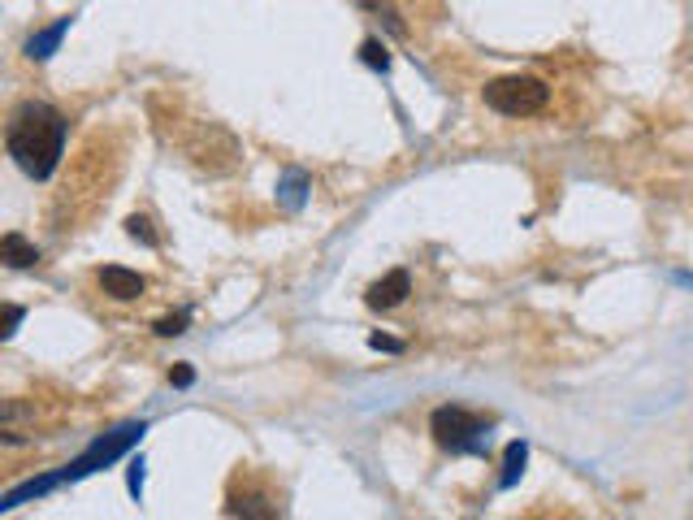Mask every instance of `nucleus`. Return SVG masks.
Returning <instances> with one entry per match:
<instances>
[{"mask_svg":"<svg viewBox=\"0 0 693 520\" xmlns=\"http://www.w3.org/2000/svg\"><path fill=\"white\" fill-rule=\"evenodd\" d=\"M5 148L18 161L22 174L48 178L65 156V117L44 100L18 104L9 117V130H5Z\"/></svg>","mask_w":693,"mask_h":520,"instance_id":"obj_1","label":"nucleus"},{"mask_svg":"<svg viewBox=\"0 0 693 520\" xmlns=\"http://www.w3.org/2000/svg\"><path fill=\"white\" fill-rule=\"evenodd\" d=\"M481 96H486L490 109L503 113V117H533V113L546 109L551 87L533 74H512V78H494V83H486Z\"/></svg>","mask_w":693,"mask_h":520,"instance_id":"obj_2","label":"nucleus"},{"mask_svg":"<svg viewBox=\"0 0 693 520\" xmlns=\"http://www.w3.org/2000/svg\"><path fill=\"white\" fill-rule=\"evenodd\" d=\"M429 429H434L438 447H447V451H486L481 447V434L490 429V421L477 412H468V408L447 403V408H438L429 416Z\"/></svg>","mask_w":693,"mask_h":520,"instance_id":"obj_3","label":"nucleus"},{"mask_svg":"<svg viewBox=\"0 0 693 520\" xmlns=\"http://www.w3.org/2000/svg\"><path fill=\"white\" fill-rule=\"evenodd\" d=\"M143 429L148 425H122L117 429V434H104V438H96L91 442V447L78 455V460L70 464V468H61V481H78V477H87V473H96V468H104V464H113L117 455H126L130 447H135V442L143 438Z\"/></svg>","mask_w":693,"mask_h":520,"instance_id":"obj_4","label":"nucleus"},{"mask_svg":"<svg viewBox=\"0 0 693 520\" xmlns=\"http://www.w3.org/2000/svg\"><path fill=\"white\" fill-rule=\"evenodd\" d=\"M412 295V278H408V269H390L386 278H377L369 291H364V304H369L373 312H390V308H399L403 299Z\"/></svg>","mask_w":693,"mask_h":520,"instance_id":"obj_5","label":"nucleus"},{"mask_svg":"<svg viewBox=\"0 0 693 520\" xmlns=\"http://www.w3.org/2000/svg\"><path fill=\"white\" fill-rule=\"evenodd\" d=\"M96 282H100V291L117 299V304H135V299L148 291V278H139L135 269H122V265H104L96 273Z\"/></svg>","mask_w":693,"mask_h":520,"instance_id":"obj_6","label":"nucleus"},{"mask_svg":"<svg viewBox=\"0 0 693 520\" xmlns=\"http://www.w3.org/2000/svg\"><path fill=\"white\" fill-rule=\"evenodd\" d=\"M0 260H5L9 269H31L35 260H39V247H35V243H26L18 230H9L5 239H0Z\"/></svg>","mask_w":693,"mask_h":520,"instance_id":"obj_7","label":"nucleus"},{"mask_svg":"<svg viewBox=\"0 0 693 520\" xmlns=\"http://www.w3.org/2000/svg\"><path fill=\"white\" fill-rule=\"evenodd\" d=\"M65 31H70V18H61L57 26H48V31H44V35H35V39H31V57H35V61H44V57H52V48H57V44H61V35H65Z\"/></svg>","mask_w":693,"mask_h":520,"instance_id":"obj_8","label":"nucleus"},{"mask_svg":"<svg viewBox=\"0 0 693 520\" xmlns=\"http://www.w3.org/2000/svg\"><path fill=\"white\" fill-rule=\"evenodd\" d=\"M525 460H529V447L525 442H512V447H507V468H503L499 486H516V477L525 473Z\"/></svg>","mask_w":693,"mask_h":520,"instance_id":"obj_9","label":"nucleus"},{"mask_svg":"<svg viewBox=\"0 0 693 520\" xmlns=\"http://www.w3.org/2000/svg\"><path fill=\"white\" fill-rule=\"evenodd\" d=\"M126 234H130V239H139V243H148V247H156V230H152L148 217H130L126 221Z\"/></svg>","mask_w":693,"mask_h":520,"instance_id":"obj_10","label":"nucleus"},{"mask_svg":"<svg viewBox=\"0 0 693 520\" xmlns=\"http://www.w3.org/2000/svg\"><path fill=\"white\" fill-rule=\"evenodd\" d=\"M360 57L373 65V70H390V57H386V48L377 44V39H364V48H360Z\"/></svg>","mask_w":693,"mask_h":520,"instance_id":"obj_11","label":"nucleus"},{"mask_svg":"<svg viewBox=\"0 0 693 520\" xmlns=\"http://www.w3.org/2000/svg\"><path fill=\"white\" fill-rule=\"evenodd\" d=\"M187 312H174V317H161V321H156V334H161V338H174V334H182V330H187Z\"/></svg>","mask_w":693,"mask_h":520,"instance_id":"obj_12","label":"nucleus"},{"mask_svg":"<svg viewBox=\"0 0 693 520\" xmlns=\"http://www.w3.org/2000/svg\"><path fill=\"white\" fill-rule=\"evenodd\" d=\"M369 347H373V351H390V356H395V351H403V343H399V338H390V334H369Z\"/></svg>","mask_w":693,"mask_h":520,"instance_id":"obj_13","label":"nucleus"},{"mask_svg":"<svg viewBox=\"0 0 693 520\" xmlns=\"http://www.w3.org/2000/svg\"><path fill=\"white\" fill-rule=\"evenodd\" d=\"M18 325H22V308L9 304V308H5V330H0V338H13V334H18Z\"/></svg>","mask_w":693,"mask_h":520,"instance_id":"obj_14","label":"nucleus"},{"mask_svg":"<svg viewBox=\"0 0 693 520\" xmlns=\"http://www.w3.org/2000/svg\"><path fill=\"white\" fill-rule=\"evenodd\" d=\"M169 382H174L178 390H187L195 382V369H191V364H178V369H169Z\"/></svg>","mask_w":693,"mask_h":520,"instance_id":"obj_15","label":"nucleus"},{"mask_svg":"<svg viewBox=\"0 0 693 520\" xmlns=\"http://www.w3.org/2000/svg\"><path fill=\"white\" fill-rule=\"evenodd\" d=\"M130 494H135V499L143 494V460L130 464Z\"/></svg>","mask_w":693,"mask_h":520,"instance_id":"obj_16","label":"nucleus"},{"mask_svg":"<svg viewBox=\"0 0 693 520\" xmlns=\"http://www.w3.org/2000/svg\"><path fill=\"white\" fill-rule=\"evenodd\" d=\"M299 195H304V178H291L286 182V204H299Z\"/></svg>","mask_w":693,"mask_h":520,"instance_id":"obj_17","label":"nucleus"}]
</instances>
